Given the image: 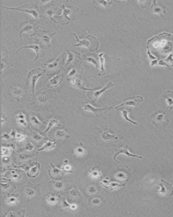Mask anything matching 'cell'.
Instances as JSON below:
<instances>
[{
	"mask_svg": "<svg viewBox=\"0 0 173 217\" xmlns=\"http://www.w3.org/2000/svg\"><path fill=\"white\" fill-rule=\"evenodd\" d=\"M37 34L35 33L33 36H37V37L40 40L43 44H46L48 46H50L51 45V40H52V37L54 36L56 33H53L52 34H48L45 31L37 29Z\"/></svg>",
	"mask_w": 173,
	"mask_h": 217,
	"instance_id": "obj_8",
	"label": "cell"
},
{
	"mask_svg": "<svg viewBox=\"0 0 173 217\" xmlns=\"http://www.w3.org/2000/svg\"><path fill=\"white\" fill-rule=\"evenodd\" d=\"M57 124H59V119H56V118H54V119H51L49 122H48V128H47L46 130H45V133H48V132L49 131V130L52 128V127L55 126Z\"/></svg>",
	"mask_w": 173,
	"mask_h": 217,
	"instance_id": "obj_28",
	"label": "cell"
},
{
	"mask_svg": "<svg viewBox=\"0 0 173 217\" xmlns=\"http://www.w3.org/2000/svg\"><path fill=\"white\" fill-rule=\"evenodd\" d=\"M95 141L97 145L102 147H116L123 139V137L111 134L108 130V126L96 127Z\"/></svg>",
	"mask_w": 173,
	"mask_h": 217,
	"instance_id": "obj_1",
	"label": "cell"
},
{
	"mask_svg": "<svg viewBox=\"0 0 173 217\" xmlns=\"http://www.w3.org/2000/svg\"><path fill=\"white\" fill-rule=\"evenodd\" d=\"M168 109L165 111L163 113H161L160 111H157L156 113H153L150 118L152 119V123L155 126L158 128H164L166 127L169 122L168 118L166 116V112Z\"/></svg>",
	"mask_w": 173,
	"mask_h": 217,
	"instance_id": "obj_3",
	"label": "cell"
},
{
	"mask_svg": "<svg viewBox=\"0 0 173 217\" xmlns=\"http://www.w3.org/2000/svg\"><path fill=\"white\" fill-rule=\"evenodd\" d=\"M162 96L166 100V103L168 104L167 109H172L173 107V92L167 91L164 93Z\"/></svg>",
	"mask_w": 173,
	"mask_h": 217,
	"instance_id": "obj_16",
	"label": "cell"
},
{
	"mask_svg": "<svg viewBox=\"0 0 173 217\" xmlns=\"http://www.w3.org/2000/svg\"><path fill=\"white\" fill-rule=\"evenodd\" d=\"M153 3V5H152L153 11H154V13L160 14L161 17L164 18V14L166 13V7L161 5L160 3H158L156 1L152 2Z\"/></svg>",
	"mask_w": 173,
	"mask_h": 217,
	"instance_id": "obj_12",
	"label": "cell"
},
{
	"mask_svg": "<svg viewBox=\"0 0 173 217\" xmlns=\"http://www.w3.org/2000/svg\"><path fill=\"white\" fill-rule=\"evenodd\" d=\"M104 56V53H101L99 54L100 59V62H101V73H99V75L101 76V75H104L105 74V70L104 69V59L103 58Z\"/></svg>",
	"mask_w": 173,
	"mask_h": 217,
	"instance_id": "obj_30",
	"label": "cell"
},
{
	"mask_svg": "<svg viewBox=\"0 0 173 217\" xmlns=\"http://www.w3.org/2000/svg\"><path fill=\"white\" fill-rule=\"evenodd\" d=\"M72 153H74L76 157H78L85 156L86 153V151L84 145L82 142H79L78 144H77L72 150Z\"/></svg>",
	"mask_w": 173,
	"mask_h": 217,
	"instance_id": "obj_10",
	"label": "cell"
},
{
	"mask_svg": "<svg viewBox=\"0 0 173 217\" xmlns=\"http://www.w3.org/2000/svg\"><path fill=\"white\" fill-rule=\"evenodd\" d=\"M51 166H52L53 168L50 169L49 170L50 176L53 178V179L55 180H60L63 176V175H64V172L61 170L56 168L52 164H51Z\"/></svg>",
	"mask_w": 173,
	"mask_h": 217,
	"instance_id": "obj_14",
	"label": "cell"
},
{
	"mask_svg": "<svg viewBox=\"0 0 173 217\" xmlns=\"http://www.w3.org/2000/svg\"><path fill=\"white\" fill-rule=\"evenodd\" d=\"M37 187L38 186H36L34 189H32V187H27V185L25 186V187H24L25 194L28 197H33L34 195H35V194H36V190L37 189Z\"/></svg>",
	"mask_w": 173,
	"mask_h": 217,
	"instance_id": "obj_25",
	"label": "cell"
},
{
	"mask_svg": "<svg viewBox=\"0 0 173 217\" xmlns=\"http://www.w3.org/2000/svg\"><path fill=\"white\" fill-rule=\"evenodd\" d=\"M105 185H105L104 187L109 189L110 190H115L116 189L121 187V186H124V185H119L115 183H110V182H109L108 183H105Z\"/></svg>",
	"mask_w": 173,
	"mask_h": 217,
	"instance_id": "obj_31",
	"label": "cell"
},
{
	"mask_svg": "<svg viewBox=\"0 0 173 217\" xmlns=\"http://www.w3.org/2000/svg\"><path fill=\"white\" fill-rule=\"evenodd\" d=\"M129 149H131V148L129 146H126L124 148H120V149H116V153L115 156H114V160H115L117 163H120L119 162H118L116 160V156H119L120 154H124L126 156H127L129 157H137V158H140V159H143V157L141 156H137V155L135 154H132L129 152Z\"/></svg>",
	"mask_w": 173,
	"mask_h": 217,
	"instance_id": "obj_9",
	"label": "cell"
},
{
	"mask_svg": "<svg viewBox=\"0 0 173 217\" xmlns=\"http://www.w3.org/2000/svg\"><path fill=\"white\" fill-rule=\"evenodd\" d=\"M39 167H40V164L37 162H35V166L34 167L30 168L28 172V176L30 178H35L38 175V173L39 172Z\"/></svg>",
	"mask_w": 173,
	"mask_h": 217,
	"instance_id": "obj_21",
	"label": "cell"
},
{
	"mask_svg": "<svg viewBox=\"0 0 173 217\" xmlns=\"http://www.w3.org/2000/svg\"><path fill=\"white\" fill-rule=\"evenodd\" d=\"M10 200L11 201V202H14L15 201H16V200L15 198H13V197H11Z\"/></svg>",
	"mask_w": 173,
	"mask_h": 217,
	"instance_id": "obj_43",
	"label": "cell"
},
{
	"mask_svg": "<svg viewBox=\"0 0 173 217\" xmlns=\"http://www.w3.org/2000/svg\"><path fill=\"white\" fill-rule=\"evenodd\" d=\"M66 50V52H68V60L66 63V66H67L68 64L72 63V61L74 59V54H73L71 52L68 51V50Z\"/></svg>",
	"mask_w": 173,
	"mask_h": 217,
	"instance_id": "obj_38",
	"label": "cell"
},
{
	"mask_svg": "<svg viewBox=\"0 0 173 217\" xmlns=\"http://www.w3.org/2000/svg\"><path fill=\"white\" fill-rule=\"evenodd\" d=\"M30 121L31 122H32V123L33 125H35V126H38V125H40L41 124V122L39 121V120L37 119V117H35V116H33L32 118H31L30 119Z\"/></svg>",
	"mask_w": 173,
	"mask_h": 217,
	"instance_id": "obj_40",
	"label": "cell"
},
{
	"mask_svg": "<svg viewBox=\"0 0 173 217\" xmlns=\"http://www.w3.org/2000/svg\"><path fill=\"white\" fill-rule=\"evenodd\" d=\"M91 201L93 206L100 207V206H103L104 205L105 202V199L101 196L93 197L92 199H91Z\"/></svg>",
	"mask_w": 173,
	"mask_h": 217,
	"instance_id": "obj_20",
	"label": "cell"
},
{
	"mask_svg": "<svg viewBox=\"0 0 173 217\" xmlns=\"http://www.w3.org/2000/svg\"><path fill=\"white\" fill-rule=\"evenodd\" d=\"M10 94L12 96L14 99H21L23 94V91L21 88L18 87H13L10 89Z\"/></svg>",
	"mask_w": 173,
	"mask_h": 217,
	"instance_id": "obj_19",
	"label": "cell"
},
{
	"mask_svg": "<svg viewBox=\"0 0 173 217\" xmlns=\"http://www.w3.org/2000/svg\"><path fill=\"white\" fill-rule=\"evenodd\" d=\"M63 56H64V54H62L61 56H59L56 60L53 62V63H50V64H48V65L46 64L47 67H48V69H49L51 71H56V69H58V67H59V64H60V62L61 60V59H62V58H63Z\"/></svg>",
	"mask_w": 173,
	"mask_h": 217,
	"instance_id": "obj_22",
	"label": "cell"
},
{
	"mask_svg": "<svg viewBox=\"0 0 173 217\" xmlns=\"http://www.w3.org/2000/svg\"><path fill=\"white\" fill-rule=\"evenodd\" d=\"M47 201H48L49 204H56L58 201V198L55 195H49L47 197Z\"/></svg>",
	"mask_w": 173,
	"mask_h": 217,
	"instance_id": "obj_36",
	"label": "cell"
},
{
	"mask_svg": "<svg viewBox=\"0 0 173 217\" xmlns=\"http://www.w3.org/2000/svg\"><path fill=\"white\" fill-rule=\"evenodd\" d=\"M63 187V183L62 182H58V183H55V187L57 189H61Z\"/></svg>",
	"mask_w": 173,
	"mask_h": 217,
	"instance_id": "obj_42",
	"label": "cell"
},
{
	"mask_svg": "<svg viewBox=\"0 0 173 217\" xmlns=\"http://www.w3.org/2000/svg\"><path fill=\"white\" fill-rule=\"evenodd\" d=\"M33 138L35 139V141H39V140H41V139L42 138L41 136L39 135L38 133H35L33 135Z\"/></svg>",
	"mask_w": 173,
	"mask_h": 217,
	"instance_id": "obj_41",
	"label": "cell"
},
{
	"mask_svg": "<svg viewBox=\"0 0 173 217\" xmlns=\"http://www.w3.org/2000/svg\"><path fill=\"white\" fill-rule=\"evenodd\" d=\"M99 191L100 189L97 188L96 185H93V184H89L85 187V195L87 197L89 195H93L96 194V193Z\"/></svg>",
	"mask_w": 173,
	"mask_h": 217,
	"instance_id": "obj_18",
	"label": "cell"
},
{
	"mask_svg": "<svg viewBox=\"0 0 173 217\" xmlns=\"http://www.w3.org/2000/svg\"><path fill=\"white\" fill-rule=\"evenodd\" d=\"M56 144V141H55V142L52 141H46L44 143V145H43V147H41V148L39 149L38 151H39V152H40V151H43V150H44V151H50V150H52V149L54 148Z\"/></svg>",
	"mask_w": 173,
	"mask_h": 217,
	"instance_id": "obj_23",
	"label": "cell"
},
{
	"mask_svg": "<svg viewBox=\"0 0 173 217\" xmlns=\"http://www.w3.org/2000/svg\"><path fill=\"white\" fill-rule=\"evenodd\" d=\"M63 80V75H58L54 77L52 80H50V82L49 84L47 85L48 88L52 87H57Z\"/></svg>",
	"mask_w": 173,
	"mask_h": 217,
	"instance_id": "obj_17",
	"label": "cell"
},
{
	"mask_svg": "<svg viewBox=\"0 0 173 217\" xmlns=\"http://www.w3.org/2000/svg\"><path fill=\"white\" fill-rule=\"evenodd\" d=\"M112 2H110V1H109V2H107V1L93 2V3H96V4H98V5H101V6H103L104 7H108V6H110L112 5Z\"/></svg>",
	"mask_w": 173,
	"mask_h": 217,
	"instance_id": "obj_37",
	"label": "cell"
},
{
	"mask_svg": "<svg viewBox=\"0 0 173 217\" xmlns=\"http://www.w3.org/2000/svg\"><path fill=\"white\" fill-rule=\"evenodd\" d=\"M158 185L161 187L160 191H158L160 194L166 196H171L173 194V186L167 181L161 179L158 183Z\"/></svg>",
	"mask_w": 173,
	"mask_h": 217,
	"instance_id": "obj_6",
	"label": "cell"
},
{
	"mask_svg": "<svg viewBox=\"0 0 173 217\" xmlns=\"http://www.w3.org/2000/svg\"><path fill=\"white\" fill-rule=\"evenodd\" d=\"M62 7H63V12H62V14L60 15V16H57L56 17H64L66 19H67L68 22H69L70 21L72 20V19L68 17L70 14H72V12H71V10H68V9L66 8V6H65V5H63Z\"/></svg>",
	"mask_w": 173,
	"mask_h": 217,
	"instance_id": "obj_26",
	"label": "cell"
},
{
	"mask_svg": "<svg viewBox=\"0 0 173 217\" xmlns=\"http://www.w3.org/2000/svg\"><path fill=\"white\" fill-rule=\"evenodd\" d=\"M82 108L85 111H88L91 112L93 114L96 116V118L101 117L102 115H104L105 113H107L109 111H110L112 107L109 106H105L103 108H95L92 107L91 104H88V103L85 102L82 103Z\"/></svg>",
	"mask_w": 173,
	"mask_h": 217,
	"instance_id": "obj_4",
	"label": "cell"
},
{
	"mask_svg": "<svg viewBox=\"0 0 173 217\" xmlns=\"http://www.w3.org/2000/svg\"><path fill=\"white\" fill-rule=\"evenodd\" d=\"M143 100V98L142 96H133V97H129L127 99H126L123 103H122L120 105L115 107L116 109H119L123 106H127V107H138L141 103H142Z\"/></svg>",
	"mask_w": 173,
	"mask_h": 217,
	"instance_id": "obj_7",
	"label": "cell"
},
{
	"mask_svg": "<svg viewBox=\"0 0 173 217\" xmlns=\"http://www.w3.org/2000/svg\"><path fill=\"white\" fill-rule=\"evenodd\" d=\"M114 86H115V84H114L112 82H111L110 81V82H109L107 85H106V86H105L104 88H102L101 90H97L95 92H93L92 89L86 88V90H89V92L86 93V95H87L88 98L89 99L91 100L92 103H95L96 100L98 99V98L100 97V95L102 94V93L104 92L107 90H108L109 88L113 87Z\"/></svg>",
	"mask_w": 173,
	"mask_h": 217,
	"instance_id": "obj_5",
	"label": "cell"
},
{
	"mask_svg": "<svg viewBox=\"0 0 173 217\" xmlns=\"http://www.w3.org/2000/svg\"><path fill=\"white\" fill-rule=\"evenodd\" d=\"M61 207H62L63 208L61 209V211H63V210H68V208H70V207H71V205H70L68 204L67 202H66V201L65 199L63 200L62 201V205H61Z\"/></svg>",
	"mask_w": 173,
	"mask_h": 217,
	"instance_id": "obj_39",
	"label": "cell"
},
{
	"mask_svg": "<svg viewBox=\"0 0 173 217\" xmlns=\"http://www.w3.org/2000/svg\"><path fill=\"white\" fill-rule=\"evenodd\" d=\"M82 58H83V59L86 60V61H89V62H91V63H93L94 65H96V67H98V65L97 63V62L96 60L94 59V58L93 57H90L89 55H88V54H85V55L82 56Z\"/></svg>",
	"mask_w": 173,
	"mask_h": 217,
	"instance_id": "obj_34",
	"label": "cell"
},
{
	"mask_svg": "<svg viewBox=\"0 0 173 217\" xmlns=\"http://www.w3.org/2000/svg\"><path fill=\"white\" fill-rule=\"evenodd\" d=\"M16 118L18 119V121L19 123H21V124L26 126V122H25V115L22 113H19Z\"/></svg>",
	"mask_w": 173,
	"mask_h": 217,
	"instance_id": "obj_33",
	"label": "cell"
},
{
	"mask_svg": "<svg viewBox=\"0 0 173 217\" xmlns=\"http://www.w3.org/2000/svg\"><path fill=\"white\" fill-rule=\"evenodd\" d=\"M74 36L76 37L77 40L78 42V44L74 45V46H85V47H87L88 48H89V41L86 40H78V37H77V36L74 33Z\"/></svg>",
	"mask_w": 173,
	"mask_h": 217,
	"instance_id": "obj_32",
	"label": "cell"
},
{
	"mask_svg": "<svg viewBox=\"0 0 173 217\" xmlns=\"http://www.w3.org/2000/svg\"><path fill=\"white\" fill-rule=\"evenodd\" d=\"M25 48H30L31 50H34V51L35 52V53H36V57H35V60L33 61H36L39 57L43 56L41 54L42 52H43V50L40 47V46L36 45V44L30 45V46H24V47H22L20 49H18V50L16 52V53H18L19 52V50H21V49H25Z\"/></svg>",
	"mask_w": 173,
	"mask_h": 217,
	"instance_id": "obj_11",
	"label": "cell"
},
{
	"mask_svg": "<svg viewBox=\"0 0 173 217\" xmlns=\"http://www.w3.org/2000/svg\"><path fill=\"white\" fill-rule=\"evenodd\" d=\"M56 137L58 139H64L66 138H69L70 136L66 133V132L65 130H59L56 133Z\"/></svg>",
	"mask_w": 173,
	"mask_h": 217,
	"instance_id": "obj_29",
	"label": "cell"
},
{
	"mask_svg": "<svg viewBox=\"0 0 173 217\" xmlns=\"http://www.w3.org/2000/svg\"><path fill=\"white\" fill-rule=\"evenodd\" d=\"M118 110H120L122 111V115H123V117L124 118V119L127 120V121H129V122H131L132 123H133V124H135V125H137L138 124V123L137 122H135L134 121H133V120L131 119H130L128 117V115L129 113H131V112L132 111V108L131 107H128L127 106H126V107H124L123 108H120V109H117Z\"/></svg>",
	"mask_w": 173,
	"mask_h": 217,
	"instance_id": "obj_15",
	"label": "cell"
},
{
	"mask_svg": "<svg viewBox=\"0 0 173 217\" xmlns=\"http://www.w3.org/2000/svg\"><path fill=\"white\" fill-rule=\"evenodd\" d=\"M6 9H9V10H19V11H22V12H27V13H29L30 15H32V16L35 18V19H37L39 18V14L37 12L36 10H28V9H25V10H23V9H21V8H19V7H17V8H14V7H5Z\"/></svg>",
	"mask_w": 173,
	"mask_h": 217,
	"instance_id": "obj_24",
	"label": "cell"
},
{
	"mask_svg": "<svg viewBox=\"0 0 173 217\" xmlns=\"http://www.w3.org/2000/svg\"><path fill=\"white\" fill-rule=\"evenodd\" d=\"M70 81H71L72 86H74L75 88L82 89V90H85V88L83 87V84L82 83V81H81L80 80L74 78V79L70 80Z\"/></svg>",
	"mask_w": 173,
	"mask_h": 217,
	"instance_id": "obj_27",
	"label": "cell"
},
{
	"mask_svg": "<svg viewBox=\"0 0 173 217\" xmlns=\"http://www.w3.org/2000/svg\"><path fill=\"white\" fill-rule=\"evenodd\" d=\"M31 22V21H30ZM29 21H25L21 23V25H22V29L20 32V37L21 39V33L24 32H30L31 31H33L34 29V27L35 28H38V27L36 25H33V23H31Z\"/></svg>",
	"mask_w": 173,
	"mask_h": 217,
	"instance_id": "obj_13",
	"label": "cell"
},
{
	"mask_svg": "<svg viewBox=\"0 0 173 217\" xmlns=\"http://www.w3.org/2000/svg\"><path fill=\"white\" fill-rule=\"evenodd\" d=\"M89 172H90V176H91V177L95 178V179H97V178L101 177L100 172L96 169H92L90 170Z\"/></svg>",
	"mask_w": 173,
	"mask_h": 217,
	"instance_id": "obj_35",
	"label": "cell"
},
{
	"mask_svg": "<svg viewBox=\"0 0 173 217\" xmlns=\"http://www.w3.org/2000/svg\"><path fill=\"white\" fill-rule=\"evenodd\" d=\"M45 72V70H43L40 68H37L29 71L28 73V76H27V86L29 87L28 90L30 89L33 96H34L35 94V88L37 81L41 76L44 75Z\"/></svg>",
	"mask_w": 173,
	"mask_h": 217,
	"instance_id": "obj_2",
	"label": "cell"
}]
</instances>
